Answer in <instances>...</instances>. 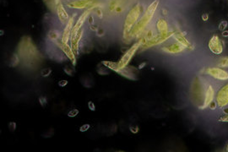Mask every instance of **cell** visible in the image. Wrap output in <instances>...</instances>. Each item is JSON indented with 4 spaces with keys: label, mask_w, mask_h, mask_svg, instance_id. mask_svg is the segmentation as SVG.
<instances>
[{
    "label": "cell",
    "mask_w": 228,
    "mask_h": 152,
    "mask_svg": "<svg viewBox=\"0 0 228 152\" xmlns=\"http://www.w3.org/2000/svg\"><path fill=\"white\" fill-rule=\"evenodd\" d=\"M228 26V21L227 20H221L220 22L219 26H218V29L220 31H223L225 30H227V28Z\"/></svg>",
    "instance_id": "obj_29"
},
{
    "label": "cell",
    "mask_w": 228,
    "mask_h": 152,
    "mask_svg": "<svg viewBox=\"0 0 228 152\" xmlns=\"http://www.w3.org/2000/svg\"><path fill=\"white\" fill-rule=\"evenodd\" d=\"M68 81H66V80H62V81H60L59 82H58V86H60V87H65L67 85H68Z\"/></svg>",
    "instance_id": "obj_39"
},
{
    "label": "cell",
    "mask_w": 228,
    "mask_h": 152,
    "mask_svg": "<svg viewBox=\"0 0 228 152\" xmlns=\"http://www.w3.org/2000/svg\"><path fill=\"white\" fill-rule=\"evenodd\" d=\"M88 108H89V109H90V111H92V112H95V111H96V106H95L94 102L91 101H90L88 102Z\"/></svg>",
    "instance_id": "obj_37"
},
{
    "label": "cell",
    "mask_w": 228,
    "mask_h": 152,
    "mask_svg": "<svg viewBox=\"0 0 228 152\" xmlns=\"http://www.w3.org/2000/svg\"><path fill=\"white\" fill-rule=\"evenodd\" d=\"M101 2L99 0H69L66 5L74 9H96L100 8Z\"/></svg>",
    "instance_id": "obj_4"
},
{
    "label": "cell",
    "mask_w": 228,
    "mask_h": 152,
    "mask_svg": "<svg viewBox=\"0 0 228 152\" xmlns=\"http://www.w3.org/2000/svg\"><path fill=\"white\" fill-rule=\"evenodd\" d=\"M141 45H142V43H141L140 41H138V42H136L135 43H133V45L132 46L129 50L126 51V53L123 54V57H122V58H120V60L117 62L118 71H119L120 69H123V68L127 67V66L129 64V63L131 62L132 58L134 57V55L136 54V53L140 50Z\"/></svg>",
    "instance_id": "obj_6"
},
{
    "label": "cell",
    "mask_w": 228,
    "mask_h": 152,
    "mask_svg": "<svg viewBox=\"0 0 228 152\" xmlns=\"http://www.w3.org/2000/svg\"><path fill=\"white\" fill-rule=\"evenodd\" d=\"M83 34H84V29H80L77 33H75L74 35H72L70 38V46L73 49V51L74 52V53L76 55H79V42L83 37Z\"/></svg>",
    "instance_id": "obj_17"
},
{
    "label": "cell",
    "mask_w": 228,
    "mask_h": 152,
    "mask_svg": "<svg viewBox=\"0 0 228 152\" xmlns=\"http://www.w3.org/2000/svg\"><path fill=\"white\" fill-rule=\"evenodd\" d=\"M215 101L217 102V105L220 108H226L228 105V84L222 86L218 90L216 96H215Z\"/></svg>",
    "instance_id": "obj_10"
},
{
    "label": "cell",
    "mask_w": 228,
    "mask_h": 152,
    "mask_svg": "<svg viewBox=\"0 0 228 152\" xmlns=\"http://www.w3.org/2000/svg\"><path fill=\"white\" fill-rule=\"evenodd\" d=\"M215 2L220 8L222 9H225L228 6V0H215Z\"/></svg>",
    "instance_id": "obj_28"
},
{
    "label": "cell",
    "mask_w": 228,
    "mask_h": 152,
    "mask_svg": "<svg viewBox=\"0 0 228 152\" xmlns=\"http://www.w3.org/2000/svg\"><path fill=\"white\" fill-rule=\"evenodd\" d=\"M172 37L175 39L177 42H179L180 44L184 46L186 48H188V49H193V46L188 41V39L185 37L184 34L181 31H178V30H177V31H173V36H172Z\"/></svg>",
    "instance_id": "obj_19"
},
{
    "label": "cell",
    "mask_w": 228,
    "mask_h": 152,
    "mask_svg": "<svg viewBox=\"0 0 228 152\" xmlns=\"http://www.w3.org/2000/svg\"><path fill=\"white\" fill-rule=\"evenodd\" d=\"M208 47L212 53L216 54V55L222 53L223 49H224V46H223L222 42L220 41L219 36L216 35L211 37L208 43Z\"/></svg>",
    "instance_id": "obj_12"
},
{
    "label": "cell",
    "mask_w": 228,
    "mask_h": 152,
    "mask_svg": "<svg viewBox=\"0 0 228 152\" xmlns=\"http://www.w3.org/2000/svg\"><path fill=\"white\" fill-rule=\"evenodd\" d=\"M62 34L57 30H51L48 33H47V38L53 42L54 43H56L58 41L61 40Z\"/></svg>",
    "instance_id": "obj_23"
},
{
    "label": "cell",
    "mask_w": 228,
    "mask_h": 152,
    "mask_svg": "<svg viewBox=\"0 0 228 152\" xmlns=\"http://www.w3.org/2000/svg\"><path fill=\"white\" fill-rule=\"evenodd\" d=\"M156 29L158 33H165L168 31V24L165 19H159L156 22Z\"/></svg>",
    "instance_id": "obj_20"
},
{
    "label": "cell",
    "mask_w": 228,
    "mask_h": 152,
    "mask_svg": "<svg viewBox=\"0 0 228 152\" xmlns=\"http://www.w3.org/2000/svg\"><path fill=\"white\" fill-rule=\"evenodd\" d=\"M44 4L47 6V8L49 9L51 12L56 13L57 6L58 5L59 3L63 2V0H42Z\"/></svg>",
    "instance_id": "obj_21"
},
{
    "label": "cell",
    "mask_w": 228,
    "mask_h": 152,
    "mask_svg": "<svg viewBox=\"0 0 228 152\" xmlns=\"http://www.w3.org/2000/svg\"><path fill=\"white\" fill-rule=\"evenodd\" d=\"M216 107H218V105H217V102H216L215 101H211V104L209 105V107H208V108H210L211 110H215V109H216Z\"/></svg>",
    "instance_id": "obj_38"
},
{
    "label": "cell",
    "mask_w": 228,
    "mask_h": 152,
    "mask_svg": "<svg viewBox=\"0 0 228 152\" xmlns=\"http://www.w3.org/2000/svg\"><path fill=\"white\" fill-rule=\"evenodd\" d=\"M173 36V31H167L165 33H159L157 36H154L151 39H149L148 41H146L144 44L142 45L140 48V51H145L146 49L151 48L153 47H156L158 45L161 44L165 42H167V40H169L171 37Z\"/></svg>",
    "instance_id": "obj_5"
},
{
    "label": "cell",
    "mask_w": 228,
    "mask_h": 152,
    "mask_svg": "<svg viewBox=\"0 0 228 152\" xmlns=\"http://www.w3.org/2000/svg\"><path fill=\"white\" fill-rule=\"evenodd\" d=\"M53 134H54V130H53V128H50L49 130L46 131V133L42 134V135H43L44 138H50V137L53 136Z\"/></svg>",
    "instance_id": "obj_33"
},
{
    "label": "cell",
    "mask_w": 228,
    "mask_h": 152,
    "mask_svg": "<svg viewBox=\"0 0 228 152\" xmlns=\"http://www.w3.org/2000/svg\"><path fill=\"white\" fill-rule=\"evenodd\" d=\"M227 16H228V15H227Z\"/></svg>",
    "instance_id": "obj_45"
},
{
    "label": "cell",
    "mask_w": 228,
    "mask_h": 152,
    "mask_svg": "<svg viewBox=\"0 0 228 152\" xmlns=\"http://www.w3.org/2000/svg\"><path fill=\"white\" fill-rule=\"evenodd\" d=\"M140 14L141 5L140 3H137L133 7H132L131 9L127 14L124 19L123 28V40L125 43H129L130 31L140 18Z\"/></svg>",
    "instance_id": "obj_3"
},
{
    "label": "cell",
    "mask_w": 228,
    "mask_h": 152,
    "mask_svg": "<svg viewBox=\"0 0 228 152\" xmlns=\"http://www.w3.org/2000/svg\"><path fill=\"white\" fill-rule=\"evenodd\" d=\"M207 74L213 77L215 80L218 81H228V72L223 69L222 68H207L205 69Z\"/></svg>",
    "instance_id": "obj_11"
},
{
    "label": "cell",
    "mask_w": 228,
    "mask_h": 152,
    "mask_svg": "<svg viewBox=\"0 0 228 152\" xmlns=\"http://www.w3.org/2000/svg\"><path fill=\"white\" fill-rule=\"evenodd\" d=\"M39 103L41 104L42 107H45V106L47 105V98H46L45 96H41V97L39 98Z\"/></svg>",
    "instance_id": "obj_36"
},
{
    "label": "cell",
    "mask_w": 228,
    "mask_h": 152,
    "mask_svg": "<svg viewBox=\"0 0 228 152\" xmlns=\"http://www.w3.org/2000/svg\"><path fill=\"white\" fill-rule=\"evenodd\" d=\"M145 64H146V63H143L140 64V65H139V69H142L145 66Z\"/></svg>",
    "instance_id": "obj_42"
},
{
    "label": "cell",
    "mask_w": 228,
    "mask_h": 152,
    "mask_svg": "<svg viewBox=\"0 0 228 152\" xmlns=\"http://www.w3.org/2000/svg\"><path fill=\"white\" fill-rule=\"evenodd\" d=\"M192 99L193 101V103L200 107L203 104L204 98V93H203L202 90V85L200 80L197 77L195 78L192 84Z\"/></svg>",
    "instance_id": "obj_7"
},
{
    "label": "cell",
    "mask_w": 228,
    "mask_h": 152,
    "mask_svg": "<svg viewBox=\"0 0 228 152\" xmlns=\"http://www.w3.org/2000/svg\"><path fill=\"white\" fill-rule=\"evenodd\" d=\"M56 14L58 15V18L59 19L60 23L63 24V25H66L68 23V21L70 20L69 14H68V12L66 11V9L64 8V4L63 3V2L59 3L58 5L57 6Z\"/></svg>",
    "instance_id": "obj_18"
},
{
    "label": "cell",
    "mask_w": 228,
    "mask_h": 152,
    "mask_svg": "<svg viewBox=\"0 0 228 152\" xmlns=\"http://www.w3.org/2000/svg\"><path fill=\"white\" fill-rule=\"evenodd\" d=\"M16 53L20 60L28 67H35L40 64L42 60V56L36 47L32 39L28 36H24L19 40Z\"/></svg>",
    "instance_id": "obj_1"
},
{
    "label": "cell",
    "mask_w": 228,
    "mask_h": 152,
    "mask_svg": "<svg viewBox=\"0 0 228 152\" xmlns=\"http://www.w3.org/2000/svg\"><path fill=\"white\" fill-rule=\"evenodd\" d=\"M129 130H130L132 134H138L139 131H140V128H139L138 125H131L129 127Z\"/></svg>",
    "instance_id": "obj_32"
},
{
    "label": "cell",
    "mask_w": 228,
    "mask_h": 152,
    "mask_svg": "<svg viewBox=\"0 0 228 152\" xmlns=\"http://www.w3.org/2000/svg\"><path fill=\"white\" fill-rule=\"evenodd\" d=\"M92 11H93L92 9H86V10L84 11V13L79 16V19H78L77 21H76V23L74 24V28H73V30H72V34H71V36H72V35H74L75 33H77V32L79 31L80 29L83 28L84 24L86 23V21L88 19H89V17L90 16Z\"/></svg>",
    "instance_id": "obj_14"
},
{
    "label": "cell",
    "mask_w": 228,
    "mask_h": 152,
    "mask_svg": "<svg viewBox=\"0 0 228 152\" xmlns=\"http://www.w3.org/2000/svg\"><path fill=\"white\" fill-rule=\"evenodd\" d=\"M16 129V123L15 122H10L9 124V130L10 132H15Z\"/></svg>",
    "instance_id": "obj_35"
},
{
    "label": "cell",
    "mask_w": 228,
    "mask_h": 152,
    "mask_svg": "<svg viewBox=\"0 0 228 152\" xmlns=\"http://www.w3.org/2000/svg\"><path fill=\"white\" fill-rule=\"evenodd\" d=\"M214 99H215V90H214V88L211 85H208L206 90H205V92H204V98L203 104L200 105V107H198V108L200 109V110H204L205 108H208L209 105L211 104V101H214Z\"/></svg>",
    "instance_id": "obj_16"
},
{
    "label": "cell",
    "mask_w": 228,
    "mask_h": 152,
    "mask_svg": "<svg viewBox=\"0 0 228 152\" xmlns=\"http://www.w3.org/2000/svg\"><path fill=\"white\" fill-rule=\"evenodd\" d=\"M159 5V0H155L149 5V7L145 11L144 15L141 16V18L138 20V22L135 24V26L133 27V29L129 34V42L133 38L140 37V35L144 32V31L147 28L150 23L151 19H153L155 13Z\"/></svg>",
    "instance_id": "obj_2"
},
{
    "label": "cell",
    "mask_w": 228,
    "mask_h": 152,
    "mask_svg": "<svg viewBox=\"0 0 228 152\" xmlns=\"http://www.w3.org/2000/svg\"><path fill=\"white\" fill-rule=\"evenodd\" d=\"M80 83L86 88H91L94 85V80L90 75H84L80 78Z\"/></svg>",
    "instance_id": "obj_22"
},
{
    "label": "cell",
    "mask_w": 228,
    "mask_h": 152,
    "mask_svg": "<svg viewBox=\"0 0 228 152\" xmlns=\"http://www.w3.org/2000/svg\"><path fill=\"white\" fill-rule=\"evenodd\" d=\"M201 19L203 21H207V20L209 19V14H207V13L203 14L201 16Z\"/></svg>",
    "instance_id": "obj_40"
},
{
    "label": "cell",
    "mask_w": 228,
    "mask_h": 152,
    "mask_svg": "<svg viewBox=\"0 0 228 152\" xmlns=\"http://www.w3.org/2000/svg\"><path fill=\"white\" fill-rule=\"evenodd\" d=\"M218 66L220 68H227L228 67V56L227 57H223L219 60Z\"/></svg>",
    "instance_id": "obj_27"
},
{
    "label": "cell",
    "mask_w": 228,
    "mask_h": 152,
    "mask_svg": "<svg viewBox=\"0 0 228 152\" xmlns=\"http://www.w3.org/2000/svg\"><path fill=\"white\" fill-rule=\"evenodd\" d=\"M90 124H83V125L81 126L80 128H79V131L81 132V133H84V132H86V131H88L89 129H90Z\"/></svg>",
    "instance_id": "obj_34"
},
{
    "label": "cell",
    "mask_w": 228,
    "mask_h": 152,
    "mask_svg": "<svg viewBox=\"0 0 228 152\" xmlns=\"http://www.w3.org/2000/svg\"><path fill=\"white\" fill-rule=\"evenodd\" d=\"M79 113V111L78 109H72L70 110L69 112H68V117H75L76 116H78Z\"/></svg>",
    "instance_id": "obj_31"
},
{
    "label": "cell",
    "mask_w": 228,
    "mask_h": 152,
    "mask_svg": "<svg viewBox=\"0 0 228 152\" xmlns=\"http://www.w3.org/2000/svg\"><path fill=\"white\" fill-rule=\"evenodd\" d=\"M20 58L19 56L18 55L17 53H15L12 54L11 58H10V61H9V67H12V68H16L18 65L20 63Z\"/></svg>",
    "instance_id": "obj_24"
},
{
    "label": "cell",
    "mask_w": 228,
    "mask_h": 152,
    "mask_svg": "<svg viewBox=\"0 0 228 152\" xmlns=\"http://www.w3.org/2000/svg\"><path fill=\"white\" fill-rule=\"evenodd\" d=\"M97 72L98 74L100 75H108L110 74V69L108 68H106L105 65H103L102 63H101L100 64H98L97 68Z\"/></svg>",
    "instance_id": "obj_25"
},
{
    "label": "cell",
    "mask_w": 228,
    "mask_h": 152,
    "mask_svg": "<svg viewBox=\"0 0 228 152\" xmlns=\"http://www.w3.org/2000/svg\"><path fill=\"white\" fill-rule=\"evenodd\" d=\"M186 49L184 46L180 44L179 42H175V43H172L170 45H167L166 47H163L161 48L162 52L165 53L170 54V55H178V54L182 53Z\"/></svg>",
    "instance_id": "obj_15"
},
{
    "label": "cell",
    "mask_w": 228,
    "mask_h": 152,
    "mask_svg": "<svg viewBox=\"0 0 228 152\" xmlns=\"http://www.w3.org/2000/svg\"><path fill=\"white\" fill-rule=\"evenodd\" d=\"M55 44L57 45V47H58L62 52L63 53V54L70 59L71 63L75 67V65H76V63H77L76 54L74 53V52L73 51V49H72L70 45H69L68 43H63V42H62L61 40L58 41Z\"/></svg>",
    "instance_id": "obj_8"
},
{
    "label": "cell",
    "mask_w": 228,
    "mask_h": 152,
    "mask_svg": "<svg viewBox=\"0 0 228 152\" xmlns=\"http://www.w3.org/2000/svg\"><path fill=\"white\" fill-rule=\"evenodd\" d=\"M223 112H224L225 114H228V108H224V109H223Z\"/></svg>",
    "instance_id": "obj_43"
},
{
    "label": "cell",
    "mask_w": 228,
    "mask_h": 152,
    "mask_svg": "<svg viewBox=\"0 0 228 152\" xmlns=\"http://www.w3.org/2000/svg\"><path fill=\"white\" fill-rule=\"evenodd\" d=\"M221 36L223 37H228V30H225L221 31Z\"/></svg>",
    "instance_id": "obj_41"
},
{
    "label": "cell",
    "mask_w": 228,
    "mask_h": 152,
    "mask_svg": "<svg viewBox=\"0 0 228 152\" xmlns=\"http://www.w3.org/2000/svg\"><path fill=\"white\" fill-rule=\"evenodd\" d=\"M117 74L129 81H138L139 80V69L133 66L128 65L127 67L120 69Z\"/></svg>",
    "instance_id": "obj_9"
},
{
    "label": "cell",
    "mask_w": 228,
    "mask_h": 152,
    "mask_svg": "<svg viewBox=\"0 0 228 152\" xmlns=\"http://www.w3.org/2000/svg\"><path fill=\"white\" fill-rule=\"evenodd\" d=\"M51 73H52V69H51L50 68L42 69L41 70V72H40L41 76H42V77H47V76H49V75L51 74Z\"/></svg>",
    "instance_id": "obj_30"
},
{
    "label": "cell",
    "mask_w": 228,
    "mask_h": 152,
    "mask_svg": "<svg viewBox=\"0 0 228 152\" xmlns=\"http://www.w3.org/2000/svg\"><path fill=\"white\" fill-rule=\"evenodd\" d=\"M75 16L76 15L74 14L73 16H71L70 18V20L68 21V23L65 25V27L62 32V37L61 41L63 43H68L69 41L70 40L71 34H72V30L74 26V20H75Z\"/></svg>",
    "instance_id": "obj_13"
},
{
    "label": "cell",
    "mask_w": 228,
    "mask_h": 152,
    "mask_svg": "<svg viewBox=\"0 0 228 152\" xmlns=\"http://www.w3.org/2000/svg\"><path fill=\"white\" fill-rule=\"evenodd\" d=\"M225 151H228V143L226 144V146H225Z\"/></svg>",
    "instance_id": "obj_44"
},
{
    "label": "cell",
    "mask_w": 228,
    "mask_h": 152,
    "mask_svg": "<svg viewBox=\"0 0 228 152\" xmlns=\"http://www.w3.org/2000/svg\"><path fill=\"white\" fill-rule=\"evenodd\" d=\"M63 71L66 74H68L69 76H74L75 74V70H74V66L71 63L70 65H66L63 68Z\"/></svg>",
    "instance_id": "obj_26"
}]
</instances>
